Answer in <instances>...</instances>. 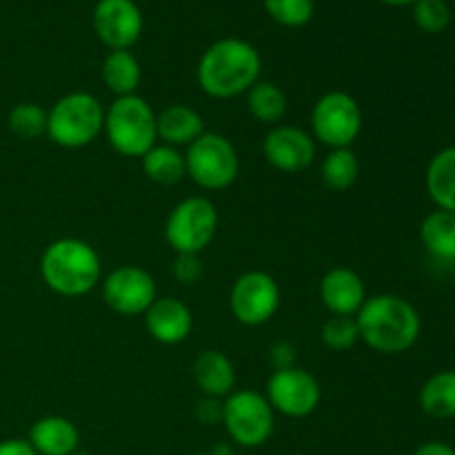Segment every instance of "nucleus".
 I'll list each match as a JSON object with an SVG mask.
<instances>
[{
    "label": "nucleus",
    "instance_id": "1",
    "mask_svg": "<svg viewBox=\"0 0 455 455\" xmlns=\"http://www.w3.org/2000/svg\"><path fill=\"white\" fill-rule=\"evenodd\" d=\"M262 56L243 38H220L198 60L196 78L209 98L229 100L244 96L260 80Z\"/></svg>",
    "mask_w": 455,
    "mask_h": 455
},
{
    "label": "nucleus",
    "instance_id": "2",
    "mask_svg": "<svg viewBox=\"0 0 455 455\" xmlns=\"http://www.w3.org/2000/svg\"><path fill=\"white\" fill-rule=\"evenodd\" d=\"M360 342L382 355H400L411 349L422 331L416 307L395 293L369 296L355 314Z\"/></svg>",
    "mask_w": 455,
    "mask_h": 455
},
{
    "label": "nucleus",
    "instance_id": "3",
    "mask_svg": "<svg viewBox=\"0 0 455 455\" xmlns=\"http://www.w3.org/2000/svg\"><path fill=\"white\" fill-rule=\"evenodd\" d=\"M40 278L58 296L83 298L100 284V256L87 240L58 238L40 256Z\"/></svg>",
    "mask_w": 455,
    "mask_h": 455
},
{
    "label": "nucleus",
    "instance_id": "4",
    "mask_svg": "<svg viewBox=\"0 0 455 455\" xmlns=\"http://www.w3.org/2000/svg\"><path fill=\"white\" fill-rule=\"evenodd\" d=\"M105 129V107L93 93L69 92L47 111V136L62 149L89 147Z\"/></svg>",
    "mask_w": 455,
    "mask_h": 455
},
{
    "label": "nucleus",
    "instance_id": "5",
    "mask_svg": "<svg viewBox=\"0 0 455 455\" xmlns=\"http://www.w3.org/2000/svg\"><path fill=\"white\" fill-rule=\"evenodd\" d=\"M111 149L124 158H142L158 145L156 111L142 96L116 98L105 109V129Z\"/></svg>",
    "mask_w": 455,
    "mask_h": 455
},
{
    "label": "nucleus",
    "instance_id": "6",
    "mask_svg": "<svg viewBox=\"0 0 455 455\" xmlns=\"http://www.w3.org/2000/svg\"><path fill=\"white\" fill-rule=\"evenodd\" d=\"M222 427L234 444L258 449L274 435L275 411L265 394L256 389H235L222 400Z\"/></svg>",
    "mask_w": 455,
    "mask_h": 455
},
{
    "label": "nucleus",
    "instance_id": "7",
    "mask_svg": "<svg viewBox=\"0 0 455 455\" xmlns=\"http://www.w3.org/2000/svg\"><path fill=\"white\" fill-rule=\"evenodd\" d=\"M187 176L204 191H222L240 173V156L234 142L218 132H204L187 147Z\"/></svg>",
    "mask_w": 455,
    "mask_h": 455
},
{
    "label": "nucleus",
    "instance_id": "8",
    "mask_svg": "<svg viewBox=\"0 0 455 455\" xmlns=\"http://www.w3.org/2000/svg\"><path fill=\"white\" fill-rule=\"evenodd\" d=\"M220 216L216 204L204 196H189L169 212L164 240L176 253H203L216 238Z\"/></svg>",
    "mask_w": 455,
    "mask_h": 455
},
{
    "label": "nucleus",
    "instance_id": "9",
    "mask_svg": "<svg viewBox=\"0 0 455 455\" xmlns=\"http://www.w3.org/2000/svg\"><path fill=\"white\" fill-rule=\"evenodd\" d=\"M311 136L329 149H345L363 132V109L347 92H327L311 109Z\"/></svg>",
    "mask_w": 455,
    "mask_h": 455
},
{
    "label": "nucleus",
    "instance_id": "10",
    "mask_svg": "<svg viewBox=\"0 0 455 455\" xmlns=\"http://www.w3.org/2000/svg\"><path fill=\"white\" fill-rule=\"evenodd\" d=\"M265 398L271 409L284 418H309L323 400V389L314 373L302 367L274 369L267 380Z\"/></svg>",
    "mask_w": 455,
    "mask_h": 455
},
{
    "label": "nucleus",
    "instance_id": "11",
    "mask_svg": "<svg viewBox=\"0 0 455 455\" xmlns=\"http://www.w3.org/2000/svg\"><path fill=\"white\" fill-rule=\"evenodd\" d=\"M231 315L244 327H262L280 309V287L267 271H244L229 293Z\"/></svg>",
    "mask_w": 455,
    "mask_h": 455
},
{
    "label": "nucleus",
    "instance_id": "12",
    "mask_svg": "<svg viewBox=\"0 0 455 455\" xmlns=\"http://www.w3.org/2000/svg\"><path fill=\"white\" fill-rule=\"evenodd\" d=\"M158 298V287L147 269L138 265H120L102 278V300L120 315H145Z\"/></svg>",
    "mask_w": 455,
    "mask_h": 455
},
{
    "label": "nucleus",
    "instance_id": "13",
    "mask_svg": "<svg viewBox=\"0 0 455 455\" xmlns=\"http://www.w3.org/2000/svg\"><path fill=\"white\" fill-rule=\"evenodd\" d=\"M145 18L133 0H98L93 7V31L111 49H132L140 40Z\"/></svg>",
    "mask_w": 455,
    "mask_h": 455
},
{
    "label": "nucleus",
    "instance_id": "14",
    "mask_svg": "<svg viewBox=\"0 0 455 455\" xmlns=\"http://www.w3.org/2000/svg\"><path fill=\"white\" fill-rule=\"evenodd\" d=\"M262 156L283 173L305 172L315 160V140L309 132L293 124H275L262 140Z\"/></svg>",
    "mask_w": 455,
    "mask_h": 455
},
{
    "label": "nucleus",
    "instance_id": "15",
    "mask_svg": "<svg viewBox=\"0 0 455 455\" xmlns=\"http://www.w3.org/2000/svg\"><path fill=\"white\" fill-rule=\"evenodd\" d=\"M145 329L160 345H180L194 329V314L178 298H156L149 309L145 311Z\"/></svg>",
    "mask_w": 455,
    "mask_h": 455
},
{
    "label": "nucleus",
    "instance_id": "16",
    "mask_svg": "<svg viewBox=\"0 0 455 455\" xmlns=\"http://www.w3.org/2000/svg\"><path fill=\"white\" fill-rule=\"evenodd\" d=\"M367 298L364 280L349 267H333L320 280V300L331 315H355Z\"/></svg>",
    "mask_w": 455,
    "mask_h": 455
},
{
    "label": "nucleus",
    "instance_id": "17",
    "mask_svg": "<svg viewBox=\"0 0 455 455\" xmlns=\"http://www.w3.org/2000/svg\"><path fill=\"white\" fill-rule=\"evenodd\" d=\"M191 376L203 395L218 400H225L227 395L234 394L238 380L234 363L218 349L200 351L191 364Z\"/></svg>",
    "mask_w": 455,
    "mask_h": 455
},
{
    "label": "nucleus",
    "instance_id": "18",
    "mask_svg": "<svg viewBox=\"0 0 455 455\" xmlns=\"http://www.w3.org/2000/svg\"><path fill=\"white\" fill-rule=\"evenodd\" d=\"M27 440L38 455H74L80 447V431L69 418L44 416L31 425Z\"/></svg>",
    "mask_w": 455,
    "mask_h": 455
},
{
    "label": "nucleus",
    "instance_id": "19",
    "mask_svg": "<svg viewBox=\"0 0 455 455\" xmlns=\"http://www.w3.org/2000/svg\"><path fill=\"white\" fill-rule=\"evenodd\" d=\"M156 129L164 145L189 147L204 133V120L194 107L176 102L156 114Z\"/></svg>",
    "mask_w": 455,
    "mask_h": 455
},
{
    "label": "nucleus",
    "instance_id": "20",
    "mask_svg": "<svg viewBox=\"0 0 455 455\" xmlns=\"http://www.w3.org/2000/svg\"><path fill=\"white\" fill-rule=\"evenodd\" d=\"M425 187L435 209L455 213V145L444 147L429 160Z\"/></svg>",
    "mask_w": 455,
    "mask_h": 455
},
{
    "label": "nucleus",
    "instance_id": "21",
    "mask_svg": "<svg viewBox=\"0 0 455 455\" xmlns=\"http://www.w3.org/2000/svg\"><path fill=\"white\" fill-rule=\"evenodd\" d=\"M100 78L116 98L133 96L142 80L140 60L132 49H111L102 60Z\"/></svg>",
    "mask_w": 455,
    "mask_h": 455
},
{
    "label": "nucleus",
    "instance_id": "22",
    "mask_svg": "<svg viewBox=\"0 0 455 455\" xmlns=\"http://www.w3.org/2000/svg\"><path fill=\"white\" fill-rule=\"evenodd\" d=\"M420 243L431 258L440 262H455V213H427L420 222Z\"/></svg>",
    "mask_w": 455,
    "mask_h": 455
},
{
    "label": "nucleus",
    "instance_id": "23",
    "mask_svg": "<svg viewBox=\"0 0 455 455\" xmlns=\"http://www.w3.org/2000/svg\"><path fill=\"white\" fill-rule=\"evenodd\" d=\"M418 403H420L422 413L434 420L455 418V369H443L427 378Z\"/></svg>",
    "mask_w": 455,
    "mask_h": 455
},
{
    "label": "nucleus",
    "instance_id": "24",
    "mask_svg": "<svg viewBox=\"0 0 455 455\" xmlns=\"http://www.w3.org/2000/svg\"><path fill=\"white\" fill-rule=\"evenodd\" d=\"M140 163L145 176L160 187H173L187 176L185 154H180L178 147L164 145V142L151 147V149L142 156Z\"/></svg>",
    "mask_w": 455,
    "mask_h": 455
},
{
    "label": "nucleus",
    "instance_id": "25",
    "mask_svg": "<svg viewBox=\"0 0 455 455\" xmlns=\"http://www.w3.org/2000/svg\"><path fill=\"white\" fill-rule=\"evenodd\" d=\"M247 109L258 123L265 124H280V120L287 114V96L283 89L271 80H258L247 93Z\"/></svg>",
    "mask_w": 455,
    "mask_h": 455
},
{
    "label": "nucleus",
    "instance_id": "26",
    "mask_svg": "<svg viewBox=\"0 0 455 455\" xmlns=\"http://www.w3.org/2000/svg\"><path fill=\"white\" fill-rule=\"evenodd\" d=\"M320 176L327 189L347 191L358 182L360 178V160L351 147L345 149H329L320 164Z\"/></svg>",
    "mask_w": 455,
    "mask_h": 455
},
{
    "label": "nucleus",
    "instance_id": "27",
    "mask_svg": "<svg viewBox=\"0 0 455 455\" xmlns=\"http://www.w3.org/2000/svg\"><path fill=\"white\" fill-rule=\"evenodd\" d=\"M7 127L22 140H38L47 136V109L36 102H18L7 116Z\"/></svg>",
    "mask_w": 455,
    "mask_h": 455
},
{
    "label": "nucleus",
    "instance_id": "28",
    "mask_svg": "<svg viewBox=\"0 0 455 455\" xmlns=\"http://www.w3.org/2000/svg\"><path fill=\"white\" fill-rule=\"evenodd\" d=\"M323 342L331 351H349L360 342V329L355 315H331L323 324Z\"/></svg>",
    "mask_w": 455,
    "mask_h": 455
},
{
    "label": "nucleus",
    "instance_id": "29",
    "mask_svg": "<svg viewBox=\"0 0 455 455\" xmlns=\"http://www.w3.org/2000/svg\"><path fill=\"white\" fill-rule=\"evenodd\" d=\"M265 9L278 25L289 29L309 25L315 13L314 0H265Z\"/></svg>",
    "mask_w": 455,
    "mask_h": 455
},
{
    "label": "nucleus",
    "instance_id": "30",
    "mask_svg": "<svg viewBox=\"0 0 455 455\" xmlns=\"http://www.w3.org/2000/svg\"><path fill=\"white\" fill-rule=\"evenodd\" d=\"M413 20L427 34H443L451 25V7L447 0H418L413 4Z\"/></svg>",
    "mask_w": 455,
    "mask_h": 455
},
{
    "label": "nucleus",
    "instance_id": "31",
    "mask_svg": "<svg viewBox=\"0 0 455 455\" xmlns=\"http://www.w3.org/2000/svg\"><path fill=\"white\" fill-rule=\"evenodd\" d=\"M172 275L185 287L198 284L204 275V265L198 253H176L172 262Z\"/></svg>",
    "mask_w": 455,
    "mask_h": 455
},
{
    "label": "nucleus",
    "instance_id": "32",
    "mask_svg": "<svg viewBox=\"0 0 455 455\" xmlns=\"http://www.w3.org/2000/svg\"><path fill=\"white\" fill-rule=\"evenodd\" d=\"M196 418H198L203 425H220L222 422V400L218 398H207L198 400L196 404Z\"/></svg>",
    "mask_w": 455,
    "mask_h": 455
},
{
    "label": "nucleus",
    "instance_id": "33",
    "mask_svg": "<svg viewBox=\"0 0 455 455\" xmlns=\"http://www.w3.org/2000/svg\"><path fill=\"white\" fill-rule=\"evenodd\" d=\"M269 358H271V364H274V369L296 367V347L287 340L275 342L269 351Z\"/></svg>",
    "mask_w": 455,
    "mask_h": 455
},
{
    "label": "nucleus",
    "instance_id": "34",
    "mask_svg": "<svg viewBox=\"0 0 455 455\" xmlns=\"http://www.w3.org/2000/svg\"><path fill=\"white\" fill-rule=\"evenodd\" d=\"M0 455H38L27 438H7L0 443Z\"/></svg>",
    "mask_w": 455,
    "mask_h": 455
},
{
    "label": "nucleus",
    "instance_id": "35",
    "mask_svg": "<svg viewBox=\"0 0 455 455\" xmlns=\"http://www.w3.org/2000/svg\"><path fill=\"white\" fill-rule=\"evenodd\" d=\"M413 455H455V449L440 440H429V443H422Z\"/></svg>",
    "mask_w": 455,
    "mask_h": 455
},
{
    "label": "nucleus",
    "instance_id": "36",
    "mask_svg": "<svg viewBox=\"0 0 455 455\" xmlns=\"http://www.w3.org/2000/svg\"><path fill=\"white\" fill-rule=\"evenodd\" d=\"M380 3H385V4H391V7H407V4H416L418 0H380Z\"/></svg>",
    "mask_w": 455,
    "mask_h": 455
},
{
    "label": "nucleus",
    "instance_id": "37",
    "mask_svg": "<svg viewBox=\"0 0 455 455\" xmlns=\"http://www.w3.org/2000/svg\"><path fill=\"white\" fill-rule=\"evenodd\" d=\"M203 455H212V453H203Z\"/></svg>",
    "mask_w": 455,
    "mask_h": 455
}]
</instances>
